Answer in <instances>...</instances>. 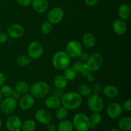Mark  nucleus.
Returning <instances> with one entry per match:
<instances>
[{
  "label": "nucleus",
  "instance_id": "6",
  "mask_svg": "<svg viewBox=\"0 0 131 131\" xmlns=\"http://www.w3.org/2000/svg\"><path fill=\"white\" fill-rule=\"evenodd\" d=\"M88 107L92 112L100 113L103 110L104 102L102 97L98 94H91L87 100Z\"/></svg>",
  "mask_w": 131,
  "mask_h": 131
},
{
  "label": "nucleus",
  "instance_id": "37",
  "mask_svg": "<svg viewBox=\"0 0 131 131\" xmlns=\"http://www.w3.org/2000/svg\"><path fill=\"white\" fill-rule=\"evenodd\" d=\"M123 109L127 111H131V100L127 99L124 102L122 106Z\"/></svg>",
  "mask_w": 131,
  "mask_h": 131
},
{
  "label": "nucleus",
  "instance_id": "33",
  "mask_svg": "<svg viewBox=\"0 0 131 131\" xmlns=\"http://www.w3.org/2000/svg\"><path fill=\"white\" fill-rule=\"evenodd\" d=\"M72 68L77 73H81L85 69H86V64L81 61H78L73 64Z\"/></svg>",
  "mask_w": 131,
  "mask_h": 131
},
{
  "label": "nucleus",
  "instance_id": "11",
  "mask_svg": "<svg viewBox=\"0 0 131 131\" xmlns=\"http://www.w3.org/2000/svg\"><path fill=\"white\" fill-rule=\"evenodd\" d=\"M107 115L110 118L115 119L120 117L123 113V107L118 102H112L107 107Z\"/></svg>",
  "mask_w": 131,
  "mask_h": 131
},
{
  "label": "nucleus",
  "instance_id": "13",
  "mask_svg": "<svg viewBox=\"0 0 131 131\" xmlns=\"http://www.w3.org/2000/svg\"><path fill=\"white\" fill-rule=\"evenodd\" d=\"M35 118L37 121L42 124H47L51 122L52 120V114L48 111V110H44V109H40L36 111Z\"/></svg>",
  "mask_w": 131,
  "mask_h": 131
},
{
  "label": "nucleus",
  "instance_id": "15",
  "mask_svg": "<svg viewBox=\"0 0 131 131\" xmlns=\"http://www.w3.org/2000/svg\"><path fill=\"white\" fill-rule=\"evenodd\" d=\"M22 123L19 116L13 115L6 120V127L10 131H19L21 129Z\"/></svg>",
  "mask_w": 131,
  "mask_h": 131
},
{
  "label": "nucleus",
  "instance_id": "24",
  "mask_svg": "<svg viewBox=\"0 0 131 131\" xmlns=\"http://www.w3.org/2000/svg\"><path fill=\"white\" fill-rule=\"evenodd\" d=\"M74 127L72 123L69 120L64 119L59 123L56 130L57 131H72Z\"/></svg>",
  "mask_w": 131,
  "mask_h": 131
},
{
  "label": "nucleus",
  "instance_id": "1",
  "mask_svg": "<svg viewBox=\"0 0 131 131\" xmlns=\"http://www.w3.org/2000/svg\"><path fill=\"white\" fill-rule=\"evenodd\" d=\"M61 104L68 110H75L79 108L83 102V97L78 92H70L64 93L61 97Z\"/></svg>",
  "mask_w": 131,
  "mask_h": 131
},
{
  "label": "nucleus",
  "instance_id": "9",
  "mask_svg": "<svg viewBox=\"0 0 131 131\" xmlns=\"http://www.w3.org/2000/svg\"><path fill=\"white\" fill-rule=\"evenodd\" d=\"M17 107V101L12 97H5L0 103V110L4 114L12 113Z\"/></svg>",
  "mask_w": 131,
  "mask_h": 131
},
{
  "label": "nucleus",
  "instance_id": "22",
  "mask_svg": "<svg viewBox=\"0 0 131 131\" xmlns=\"http://www.w3.org/2000/svg\"><path fill=\"white\" fill-rule=\"evenodd\" d=\"M119 129L123 131L131 130V118L130 116H124L119 120L118 123Z\"/></svg>",
  "mask_w": 131,
  "mask_h": 131
},
{
  "label": "nucleus",
  "instance_id": "50",
  "mask_svg": "<svg viewBox=\"0 0 131 131\" xmlns=\"http://www.w3.org/2000/svg\"><path fill=\"white\" fill-rule=\"evenodd\" d=\"M19 131H23V130H19Z\"/></svg>",
  "mask_w": 131,
  "mask_h": 131
},
{
  "label": "nucleus",
  "instance_id": "44",
  "mask_svg": "<svg viewBox=\"0 0 131 131\" xmlns=\"http://www.w3.org/2000/svg\"><path fill=\"white\" fill-rule=\"evenodd\" d=\"M47 129L48 131H56V125L51 122H50L49 124H47Z\"/></svg>",
  "mask_w": 131,
  "mask_h": 131
},
{
  "label": "nucleus",
  "instance_id": "42",
  "mask_svg": "<svg viewBox=\"0 0 131 131\" xmlns=\"http://www.w3.org/2000/svg\"><path fill=\"white\" fill-rule=\"evenodd\" d=\"M86 78L87 80H88V82H90V83H93V82L95 81V75H93V74H91L90 72L86 75Z\"/></svg>",
  "mask_w": 131,
  "mask_h": 131
},
{
  "label": "nucleus",
  "instance_id": "25",
  "mask_svg": "<svg viewBox=\"0 0 131 131\" xmlns=\"http://www.w3.org/2000/svg\"><path fill=\"white\" fill-rule=\"evenodd\" d=\"M78 92L82 97H88L92 94V88L88 84L83 83L79 84L78 88Z\"/></svg>",
  "mask_w": 131,
  "mask_h": 131
},
{
  "label": "nucleus",
  "instance_id": "43",
  "mask_svg": "<svg viewBox=\"0 0 131 131\" xmlns=\"http://www.w3.org/2000/svg\"><path fill=\"white\" fill-rule=\"evenodd\" d=\"M99 1V0H84V2L88 6H94L97 3V2Z\"/></svg>",
  "mask_w": 131,
  "mask_h": 131
},
{
  "label": "nucleus",
  "instance_id": "46",
  "mask_svg": "<svg viewBox=\"0 0 131 131\" xmlns=\"http://www.w3.org/2000/svg\"><path fill=\"white\" fill-rule=\"evenodd\" d=\"M90 72L89 70H88V69H84V70H83V72H82L81 73V74H82V75H83V76H84V77H86V75H88V74H89Z\"/></svg>",
  "mask_w": 131,
  "mask_h": 131
},
{
  "label": "nucleus",
  "instance_id": "19",
  "mask_svg": "<svg viewBox=\"0 0 131 131\" xmlns=\"http://www.w3.org/2000/svg\"><path fill=\"white\" fill-rule=\"evenodd\" d=\"M118 14L120 19L127 20L130 17L131 10L130 6L127 4H122L118 9Z\"/></svg>",
  "mask_w": 131,
  "mask_h": 131
},
{
  "label": "nucleus",
  "instance_id": "31",
  "mask_svg": "<svg viewBox=\"0 0 131 131\" xmlns=\"http://www.w3.org/2000/svg\"><path fill=\"white\" fill-rule=\"evenodd\" d=\"M32 61V60L28 56V55H21L17 58L16 60V62L18 65L20 67H24L28 65Z\"/></svg>",
  "mask_w": 131,
  "mask_h": 131
},
{
  "label": "nucleus",
  "instance_id": "8",
  "mask_svg": "<svg viewBox=\"0 0 131 131\" xmlns=\"http://www.w3.org/2000/svg\"><path fill=\"white\" fill-rule=\"evenodd\" d=\"M70 58H78L82 52V46L79 41L72 40L66 46V51Z\"/></svg>",
  "mask_w": 131,
  "mask_h": 131
},
{
  "label": "nucleus",
  "instance_id": "17",
  "mask_svg": "<svg viewBox=\"0 0 131 131\" xmlns=\"http://www.w3.org/2000/svg\"><path fill=\"white\" fill-rule=\"evenodd\" d=\"M32 7L37 13H44L49 8V3L47 0H32Z\"/></svg>",
  "mask_w": 131,
  "mask_h": 131
},
{
  "label": "nucleus",
  "instance_id": "2",
  "mask_svg": "<svg viewBox=\"0 0 131 131\" xmlns=\"http://www.w3.org/2000/svg\"><path fill=\"white\" fill-rule=\"evenodd\" d=\"M70 62V57L65 51H58L52 56V65L54 67L58 70H65V69L69 67Z\"/></svg>",
  "mask_w": 131,
  "mask_h": 131
},
{
  "label": "nucleus",
  "instance_id": "20",
  "mask_svg": "<svg viewBox=\"0 0 131 131\" xmlns=\"http://www.w3.org/2000/svg\"><path fill=\"white\" fill-rule=\"evenodd\" d=\"M82 42L84 47L86 48H92L96 44V38L93 34L86 33L84 34L82 38Z\"/></svg>",
  "mask_w": 131,
  "mask_h": 131
},
{
  "label": "nucleus",
  "instance_id": "32",
  "mask_svg": "<svg viewBox=\"0 0 131 131\" xmlns=\"http://www.w3.org/2000/svg\"><path fill=\"white\" fill-rule=\"evenodd\" d=\"M40 30L43 35L49 34L52 30V24L49 21L44 22L41 25Z\"/></svg>",
  "mask_w": 131,
  "mask_h": 131
},
{
  "label": "nucleus",
  "instance_id": "21",
  "mask_svg": "<svg viewBox=\"0 0 131 131\" xmlns=\"http://www.w3.org/2000/svg\"><path fill=\"white\" fill-rule=\"evenodd\" d=\"M103 94L107 98L114 99L118 95V90L114 85L108 84L104 87L102 90Z\"/></svg>",
  "mask_w": 131,
  "mask_h": 131
},
{
  "label": "nucleus",
  "instance_id": "49",
  "mask_svg": "<svg viewBox=\"0 0 131 131\" xmlns=\"http://www.w3.org/2000/svg\"><path fill=\"white\" fill-rule=\"evenodd\" d=\"M2 125H3V122H2V120H1V118H0V128L2 127Z\"/></svg>",
  "mask_w": 131,
  "mask_h": 131
},
{
  "label": "nucleus",
  "instance_id": "34",
  "mask_svg": "<svg viewBox=\"0 0 131 131\" xmlns=\"http://www.w3.org/2000/svg\"><path fill=\"white\" fill-rule=\"evenodd\" d=\"M1 92V94L3 96L5 97H11L12 94L13 92V89L10 86L7 85V84H5L1 86V88L0 89Z\"/></svg>",
  "mask_w": 131,
  "mask_h": 131
},
{
  "label": "nucleus",
  "instance_id": "26",
  "mask_svg": "<svg viewBox=\"0 0 131 131\" xmlns=\"http://www.w3.org/2000/svg\"><path fill=\"white\" fill-rule=\"evenodd\" d=\"M29 86L26 82L23 81H20L17 82L15 84V89L21 95L27 93L29 91Z\"/></svg>",
  "mask_w": 131,
  "mask_h": 131
},
{
  "label": "nucleus",
  "instance_id": "35",
  "mask_svg": "<svg viewBox=\"0 0 131 131\" xmlns=\"http://www.w3.org/2000/svg\"><path fill=\"white\" fill-rule=\"evenodd\" d=\"M63 89H60V88H56L55 89L52 90V95L58 97V98L61 99V97L63 95Z\"/></svg>",
  "mask_w": 131,
  "mask_h": 131
},
{
  "label": "nucleus",
  "instance_id": "7",
  "mask_svg": "<svg viewBox=\"0 0 131 131\" xmlns=\"http://www.w3.org/2000/svg\"><path fill=\"white\" fill-rule=\"evenodd\" d=\"M28 56L31 60L40 58L43 53V47L42 45L37 41L31 42L28 47Z\"/></svg>",
  "mask_w": 131,
  "mask_h": 131
},
{
  "label": "nucleus",
  "instance_id": "47",
  "mask_svg": "<svg viewBox=\"0 0 131 131\" xmlns=\"http://www.w3.org/2000/svg\"><path fill=\"white\" fill-rule=\"evenodd\" d=\"M2 94H1V90H0V103H1V101H2Z\"/></svg>",
  "mask_w": 131,
  "mask_h": 131
},
{
  "label": "nucleus",
  "instance_id": "23",
  "mask_svg": "<svg viewBox=\"0 0 131 131\" xmlns=\"http://www.w3.org/2000/svg\"><path fill=\"white\" fill-rule=\"evenodd\" d=\"M53 83L56 88L63 89L67 86L68 80L65 78V77L63 75L59 74V75H56L54 78Z\"/></svg>",
  "mask_w": 131,
  "mask_h": 131
},
{
  "label": "nucleus",
  "instance_id": "27",
  "mask_svg": "<svg viewBox=\"0 0 131 131\" xmlns=\"http://www.w3.org/2000/svg\"><path fill=\"white\" fill-rule=\"evenodd\" d=\"M89 120L91 124V128L95 127L101 124L102 120V117L99 113L93 112V113L89 117Z\"/></svg>",
  "mask_w": 131,
  "mask_h": 131
},
{
  "label": "nucleus",
  "instance_id": "16",
  "mask_svg": "<svg viewBox=\"0 0 131 131\" xmlns=\"http://www.w3.org/2000/svg\"><path fill=\"white\" fill-rule=\"evenodd\" d=\"M127 26L125 20L122 19H116L113 23V29L118 35H122L126 32Z\"/></svg>",
  "mask_w": 131,
  "mask_h": 131
},
{
  "label": "nucleus",
  "instance_id": "48",
  "mask_svg": "<svg viewBox=\"0 0 131 131\" xmlns=\"http://www.w3.org/2000/svg\"><path fill=\"white\" fill-rule=\"evenodd\" d=\"M110 131H121V130H118V129H111Z\"/></svg>",
  "mask_w": 131,
  "mask_h": 131
},
{
  "label": "nucleus",
  "instance_id": "12",
  "mask_svg": "<svg viewBox=\"0 0 131 131\" xmlns=\"http://www.w3.org/2000/svg\"><path fill=\"white\" fill-rule=\"evenodd\" d=\"M35 102V98L31 95L25 93L19 99V107L23 111H27L34 106Z\"/></svg>",
  "mask_w": 131,
  "mask_h": 131
},
{
  "label": "nucleus",
  "instance_id": "3",
  "mask_svg": "<svg viewBox=\"0 0 131 131\" xmlns=\"http://www.w3.org/2000/svg\"><path fill=\"white\" fill-rule=\"evenodd\" d=\"M72 124L77 131H88L91 129L89 117L82 113L75 114L73 118Z\"/></svg>",
  "mask_w": 131,
  "mask_h": 131
},
{
  "label": "nucleus",
  "instance_id": "40",
  "mask_svg": "<svg viewBox=\"0 0 131 131\" xmlns=\"http://www.w3.org/2000/svg\"><path fill=\"white\" fill-rule=\"evenodd\" d=\"M89 56L90 55H88V54L86 53V52H82L78 58H79V59H80L81 61H83V62L85 63L86 61H87V60L88 59V58H89Z\"/></svg>",
  "mask_w": 131,
  "mask_h": 131
},
{
  "label": "nucleus",
  "instance_id": "4",
  "mask_svg": "<svg viewBox=\"0 0 131 131\" xmlns=\"http://www.w3.org/2000/svg\"><path fill=\"white\" fill-rule=\"evenodd\" d=\"M49 90V86L44 81L37 82L29 87L30 94L35 99L43 98L48 94Z\"/></svg>",
  "mask_w": 131,
  "mask_h": 131
},
{
  "label": "nucleus",
  "instance_id": "10",
  "mask_svg": "<svg viewBox=\"0 0 131 131\" xmlns=\"http://www.w3.org/2000/svg\"><path fill=\"white\" fill-rule=\"evenodd\" d=\"M64 17V11L60 7H54L49 11L47 18L48 21L52 24H58L62 20Z\"/></svg>",
  "mask_w": 131,
  "mask_h": 131
},
{
  "label": "nucleus",
  "instance_id": "29",
  "mask_svg": "<svg viewBox=\"0 0 131 131\" xmlns=\"http://www.w3.org/2000/svg\"><path fill=\"white\" fill-rule=\"evenodd\" d=\"M55 115H56V117L58 120H64V119L66 118L68 115V110L65 108V107H63V106H60L58 108L56 109Z\"/></svg>",
  "mask_w": 131,
  "mask_h": 131
},
{
  "label": "nucleus",
  "instance_id": "39",
  "mask_svg": "<svg viewBox=\"0 0 131 131\" xmlns=\"http://www.w3.org/2000/svg\"><path fill=\"white\" fill-rule=\"evenodd\" d=\"M8 36L5 32H0V43H3L7 41Z\"/></svg>",
  "mask_w": 131,
  "mask_h": 131
},
{
  "label": "nucleus",
  "instance_id": "5",
  "mask_svg": "<svg viewBox=\"0 0 131 131\" xmlns=\"http://www.w3.org/2000/svg\"><path fill=\"white\" fill-rule=\"evenodd\" d=\"M103 62L104 59L102 54L99 52H94L90 55L85 64L86 69L90 72H97L102 67Z\"/></svg>",
  "mask_w": 131,
  "mask_h": 131
},
{
  "label": "nucleus",
  "instance_id": "41",
  "mask_svg": "<svg viewBox=\"0 0 131 131\" xmlns=\"http://www.w3.org/2000/svg\"><path fill=\"white\" fill-rule=\"evenodd\" d=\"M11 97H12L13 98L15 99L16 101H17V100H19V99L20 98V97H21V94H20L19 92H17L15 89L13 90V92Z\"/></svg>",
  "mask_w": 131,
  "mask_h": 131
},
{
  "label": "nucleus",
  "instance_id": "36",
  "mask_svg": "<svg viewBox=\"0 0 131 131\" xmlns=\"http://www.w3.org/2000/svg\"><path fill=\"white\" fill-rule=\"evenodd\" d=\"M101 90H102L101 85L100 84H99V83H95V84H93V85L92 86V92H93L94 94L99 95V93L101 92Z\"/></svg>",
  "mask_w": 131,
  "mask_h": 131
},
{
  "label": "nucleus",
  "instance_id": "45",
  "mask_svg": "<svg viewBox=\"0 0 131 131\" xmlns=\"http://www.w3.org/2000/svg\"><path fill=\"white\" fill-rule=\"evenodd\" d=\"M5 81H6V76L5 74L0 72V86L3 85L4 83H5Z\"/></svg>",
  "mask_w": 131,
  "mask_h": 131
},
{
  "label": "nucleus",
  "instance_id": "14",
  "mask_svg": "<svg viewBox=\"0 0 131 131\" xmlns=\"http://www.w3.org/2000/svg\"><path fill=\"white\" fill-rule=\"evenodd\" d=\"M24 28L19 24H11L7 29V35L12 38H19L24 34Z\"/></svg>",
  "mask_w": 131,
  "mask_h": 131
},
{
  "label": "nucleus",
  "instance_id": "30",
  "mask_svg": "<svg viewBox=\"0 0 131 131\" xmlns=\"http://www.w3.org/2000/svg\"><path fill=\"white\" fill-rule=\"evenodd\" d=\"M63 75L68 81H73L77 78L76 72L74 71L72 67H68L63 70Z\"/></svg>",
  "mask_w": 131,
  "mask_h": 131
},
{
  "label": "nucleus",
  "instance_id": "38",
  "mask_svg": "<svg viewBox=\"0 0 131 131\" xmlns=\"http://www.w3.org/2000/svg\"><path fill=\"white\" fill-rule=\"evenodd\" d=\"M17 2L20 6L26 7L31 5L32 0H17Z\"/></svg>",
  "mask_w": 131,
  "mask_h": 131
},
{
  "label": "nucleus",
  "instance_id": "28",
  "mask_svg": "<svg viewBox=\"0 0 131 131\" xmlns=\"http://www.w3.org/2000/svg\"><path fill=\"white\" fill-rule=\"evenodd\" d=\"M36 128L35 122L31 119H28L22 123L21 129L23 131H34Z\"/></svg>",
  "mask_w": 131,
  "mask_h": 131
},
{
  "label": "nucleus",
  "instance_id": "18",
  "mask_svg": "<svg viewBox=\"0 0 131 131\" xmlns=\"http://www.w3.org/2000/svg\"><path fill=\"white\" fill-rule=\"evenodd\" d=\"M44 103L47 108L56 110L61 106V99L53 95H51L46 99Z\"/></svg>",
  "mask_w": 131,
  "mask_h": 131
}]
</instances>
